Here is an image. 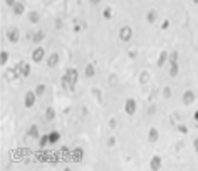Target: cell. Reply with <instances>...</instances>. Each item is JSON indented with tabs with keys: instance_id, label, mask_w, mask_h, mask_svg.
Instances as JSON below:
<instances>
[{
	"instance_id": "obj_1",
	"label": "cell",
	"mask_w": 198,
	"mask_h": 171,
	"mask_svg": "<svg viewBox=\"0 0 198 171\" xmlns=\"http://www.w3.org/2000/svg\"><path fill=\"white\" fill-rule=\"evenodd\" d=\"M119 37H121V40H124V42L131 40V37H133V29L129 27V25H123L121 30H119Z\"/></svg>"
},
{
	"instance_id": "obj_2",
	"label": "cell",
	"mask_w": 198,
	"mask_h": 171,
	"mask_svg": "<svg viewBox=\"0 0 198 171\" xmlns=\"http://www.w3.org/2000/svg\"><path fill=\"white\" fill-rule=\"evenodd\" d=\"M19 37H20V32H19V29H8L7 30V39H8V42H12V44H15L19 42Z\"/></svg>"
},
{
	"instance_id": "obj_3",
	"label": "cell",
	"mask_w": 198,
	"mask_h": 171,
	"mask_svg": "<svg viewBox=\"0 0 198 171\" xmlns=\"http://www.w3.org/2000/svg\"><path fill=\"white\" fill-rule=\"evenodd\" d=\"M45 57V51L42 47H37V49H34V52H32V61L34 62H42V59Z\"/></svg>"
},
{
	"instance_id": "obj_4",
	"label": "cell",
	"mask_w": 198,
	"mask_h": 171,
	"mask_svg": "<svg viewBox=\"0 0 198 171\" xmlns=\"http://www.w3.org/2000/svg\"><path fill=\"white\" fill-rule=\"evenodd\" d=\"M35 91H29L27 94H25V99H24V104H25V107H32L34 104H35Z\"/></svg>"
},
{
	"instance_id": "obj_5",
	"label": "cell",
	"mask_w": 198,
	"mask_h": 171,
	"mask_svg": "<svg viewBox=\"0 0 198 171\" xmlns=\"http://www.w3.org/2000/svg\"><path fill=\"white\" fill-rule=\"evenodd\" d=\"M66 76L69 77V82H71V91L76 87V82H77V71L76 69H67Z\"/></svg>"
},
{
	"instance_id": "obj_6",
	"label": "cell",
	"mask_w": 198,
	"mask_h": 171,
	"mask_svg": "<svg viewBox=\"0 0 198 171\" xmlns=\"http://www.w3.org/2000/svg\"><path fill=\"white\" fill-rule=\"evenodd\" d=\"M124 109H126V112L129 116H133L134 112H136V101L134 99H128L126 104H124Z\"/></svg>"
},
{
	"instance_id": "obj_7",
	"label": "cell",
	"mask_w": 198,
	"mask_h": 171,
	"mask_svg": "<svg viewBox=\"0 0 198 171\" xmlns=\"http://www.w3.org/2000/svg\"><path fill=\"white\" fill-rule=\"evenodd\" d=\"M193 101H195V92L190 89L185 91V94H183V104L190 106V104H193Z\"/></svg>"
},
{
	"instance_id": "obj_8",
	"label": "cell",
	"mask_w": 198,
	"mask_h": 171,
	"mask_svg": "<svg viewBox=\"0 0 198 171\" xmlns=\"http://www.w3.org/2000/svg\"><path fill=\"white\" fill-rule=\"evenodd\" d=\"M149 168H151L153 171H158V169L161 168V158H160V156H153L151 163H149Z\"/></svg>"
},
{
	"instance_id": "obj_9",
	"label": "cell",
	"mask_w": 198,
	"mask_h": 171,
	"mask_svg": "<svg viewBox=\"0 0 198 171\" xmlns=\"http://www.w3.org/2000/svg\"><path fill=\"white\" fill-rule=\"evenodd\" d=\"M57 62H59V56L54 52V54H51V57L47 59V66L49 67H56L57 66Z\"/></svg>"
},
{
	"instance_id": "obj_10",
	"label": "cell",
	"mask_w": 198,
	"mask_h": 171,
	"mask_svg": "<svg viewBox=\"0 0 198 171\" xmlns=\"http://www.w3.org/2000/svg\"><path fill=\"white\" fill-rule=\"evenodd\" d=\"M166 61H168V52L166 51H163L161 54H160V57H158V67H163V66H165L166 64Z\"/></svg>"
},
{
	"instance_id": "obj_11",
	"label": "cell",
	"mask_w": 198,
	"mask_h": 171,
	"mask_svg": "<svg viewBox=\"0 0 198 171\" xmlns=\"http://www.w3.org/2000/svg\"><path fill=\"white\" fill-rule=\"evenodd\" d=\"M27 134L30 136V138H39V128H37L35 124L29 126V131H27Z\"/></svg>"
},
{
	"instance_id": "obj_12",
	"label": "cell",
	"mask_w": 198,
	"mask_h": 171,
	"mask_svg": "<svg viewBox=\"0 0 198 171\" xmlns=\"http://www.w3.org/2000/svg\"><path fill=\"white\" fill-rule=\"evenodd\" d=\"M158 136H160V134H158V129L156 128H151V129H149V134H148L149 143H154V141L158 139Z\"/></svg>"
},
{
	"instance_id": "obj_13",
	"label": "cell",
	"mask_w": 198,
	"mask_h": 171,
	"mask_svg": "<svg viewBox=\"0 0 198 171\" xmlns=\"http://www.w3.org/2000/svg\"><path fill=\"white\" fill-rule=\"evenodd\" d=\"M13 13H15V15H22V13H24V3L22 2H15V3H13Z\"/></svg>"
},
{
	"instance_id": "obj_14",
	"label": "cell",
	"mask_w": 198,
	"mask_h": 171,
	"mask_svg": "<svg viewBox=\"0 0 198 171\" xmlns=\"http://www.w3.org/2000/svg\"><path fill=\"white\" fill-rule=\"evenodd\" d=\"M178 71H180V69H178V62H171V64H170V76L171 77H176L178 76Z\"/></svg>"
},
{
	"instance_id": "obj_15",
	"label": "cell",
	"mask_w": 198,
	"mask_h": 171,
	"mask_svg": "<svg viewBox=\"0 0 198 171\" xmlns=\"http://www.w3.org/2000/svg\"><path fill=\"white\" fill-rule=\"evenodd\" d=\"M39 19H40V15H39V12H35V10L29 12V20H30L32 24H37V22H39Z\"/></svg>"
},
{
	"instance_id": "obj_16",
	"label": "cell",
	"mask_w": 198,
	"mask_h": 171,
	"mask_svg": "<svg viewBox=\"0 0 198 171\" xmlns=\"http://www.w3.org/2000/svg\"><path fill=\"white\" fill-rule=\"evenodd\" d=\"M59 138H61V134L57 133V131H52V133L49 134V141H51V144H56L57 141H59Z\"/></svg>"
},
{
	"instance_id": "obj_17",
	"label": "cell",
	"mask_w": 198,
	"mask_h": 171,
	"mask_svg": "<svg viewBox=\"0 0 198 171\" xmlns=\"http://www.w3.org/2000/svg\"><path fill=\"white\" fill-rule=\"evenodd\" d=\"M94 74H96L94 66L93 64H88V66H86V77H94Z\"/></svg>"
},
{
	"instance_id": "obj_18",
	"label": "cell",
	"mask_w": 198,
	"mask_h": 171,
	"mask_svg": "<svg viewBox=\"0 0 198 171\" xmlns=\"http://www.w3.org/2000/svg\"><path fill=\"white\" fill-rule=\"evenodd\" d=\"M56 118V111L52 109V107H47V111H45V119L47 121H52Z\"/></svg>"
},
{
	"instance_id": "obj_19",
	"label": "cell",
	"mask_w": 198,
	"mask_h": 171,
	"mask_svg": "<svg viewBox=\"0 0 198 171\" xmlns=\"http://www.w3.org/2000/svg\"><path fill=\"white\" fill-rule=\"evenodd\" d=\"M42 39H44V32H42V30H39V32H35V34H34V35H32V40L34 42H42Z\"/></svg>"
},
{
	"instance_id": "obj_20",
	"label": "cell",
	"mask_w": 198,
	"mask_h": 171,
	"mask_svg": "<svg viewBox=\"0 0 198 171\" xmlns=\"http://www.w3.org/2000/svg\"><path fill=\"white\" fill-rule=\"evenodd\" d=\"M62 87H64L66 91H71V82H69V77H67L66 74L62 76Z\"/></svg>"
},
{
	"instance_id": "obj_21",
	"label": "cell",
	"mask_w": 198,
	"mask_h": 171,
	"mask_svg": "<svg viewBox=\"0 0 198 171\" xmlns=\"http://www.w3.org/2000/svg\"><path fill=\"white\" fill-rule=\"evenodd\" d=\"M29 74H30V66L24 62V64H22V77H27Z\"/></svg>"
},
{
	"instance_id": "obj_22",
	"label": "cell",
	"mask_w": 198,
	"mask_h": 171,
	"mask_svg": "<svg viewBox=\"0 0 198 171\" xmlns=\"http://www.w3.org/2000/svg\"><path fill=\"white\" fill-rule=\"evenodd\" d=\"M7 61H8V54H7L5 51H2V54H0V64L5 66V64H7Z\"/></svg>"
},
{
	"instance_id": "obj_23",
	"label": "cell",
	"mask_w": 198,
	"mask_h": 171,
	"mask_svg": "<svg viewBox=\"0 0 198 171\" xmlns=\"http://www.w3.org/2000/svg\"><path fill=\"white\" fill-rule=\"evenodd\" d=\"M146 19H148V22H149V24H153V22H154V19H156V12H154V10H149V12H148V15H146Z\"/></svg>"
},
{
	"instance_id": "obj_24",
	"label": "cell",
	"mask_w": 198,
	"mask_h": 171,
	"mask_svg": "<svg viewBox=\"0 0 198 171\" xmlns=\"http://www.w3.org/2000/svg\"><path fill=\"white\" fill-rule=\"evenodd\" d=\"M44 92H45V86H44V84H39V86L35 87V94H37V96H42Z\"/></svg>"
},
{
	"instance_id": "obj_25",
	"label": "cell",
	"mask_w": 198,
	"mask_h": 171,
	"mask_svg": "<svg viewBox=\"0 0 198 171\" xmlns=\"http://www.w3.org/2000/svg\"><path fill=\"white\" fill-rule=\"evenodd\" d=\"M168 59H170V61H168L170 64H171V62H178V52H176V51H175V52H171L170 56H168Z\"/></svg>"
},
{
	"instance_id": "obj_26",
	"label": "cell",
	"mask_w": 198,
	"mask_h": 171,
	"mask_svg": "<svg viewBox=\"0 0 198 171\" xmlns=\"http://www.w3.org/2000/svg\"><path fill=\"white\" fill-rule=\"evenodd\" d=\"M139 81H141V84H146V82L149 81V74H148L146 71L141 72V79H139Z\"/></svg>"
},
{
	"instance_id": "obj_27",
	"label": "cell",
	"mask_w": 198,
	"mask_h": 171,
	"mask_svg": "<svg viewBox=\"0 0 198 171\" xmlns=\"http://www.w3.org/2000/svg\"><path fill=\"white\" fill-rule=\"evenodd\" d=\"M47 144H51V141H49V136L44 134V136L40 138V146H47Z\"/></svg>"
},
{
	"instance_id": "obj_28",
	"label": "cell",
	"mask_w": 198,
	"mask_h": 171,
	"mask_svg": "<svg viewBox=\"0 0 198 171\" xmlns=\"http://www.w3.org/2000/svg\"><path fill=\"white\" fill-rule=\"evenodd\" d=\"M163 96H165V97H170L171 96V89H170V87H165V89H163Z\"/></svg>"
},
{
	"instance_id": "obj_29",
	"label": "cell",
	"mask_w": 198,
	"mask_h": 171,
	"mask_svg": "<svg viewBox=\"0 0 198 171\" xmlns=\"http://www.w3.org/2000/svg\"><path fill=\"white\" fill-rule=\"evenodd\" d=\"M104 17H106V19L111 17V10H109V8H106V10H104Z\"/></svg>"
},
{
	"instance_id": "obj_30",
	"label": "cell",
	"mask_w": 198,
	"mask_h": 171,
	"mask_svg": "<svg viewBox=\"0 0 198 171\" xmlns=\"http://www.w3.org/2000/svg\"><path fill=\"white\" fill-rule=\"evenodd\" d=\"M178 131H180V133H186V128L185 126H178Z\"/></svg>"
},
{
	"instance_id": "obj_31",
	"label": "cell",
	"mask_w": 198,
	"mask_h": 171,
	"mask_svg": "<svg viewBox=\"0 0 198 171\" xmlns=\"http://www.w3.org/2000/svg\"><path fill=\"white\" fill-rule=\"evenodd\" d=\"M5 3H7V5H10V7H13V3H15V0H5Z\"/></svg>"
},
{
	"instance_id": "obj_32",
	"label": "cell",
	"mask_w": 198,
	"mask_h": 171,
	"mask_svg": "<svg viewBox=\"0 0 198 171\" xmlns=\"http://www.w3.org/2000/svg\"><path fill=\"white\" fill-rule=\"evenodd\" d=\"M148 114H154V106H151V107H148Z\"/></svg>"
},
{
	"instance_id": "obj_33",
	"label": "cell",
	"mask_w": 198,
	"mask_h": 171,
	"mask_svg": "<svg viewBox=\"0 0 198 171\" xmlns=\"http://www.w3.org/2000/svg\"><path fill=\"white\" fill-rule=\"evenodd\" d=\"M193 144H195V151H196V153H198V138H196L195 141H193Z\"/></svg>"
},
{
	"instance_id": "obj_34",
	"label": "cell",
	"mask_w": 198,
	"mask_h": 171,
	"mask_svg": "<svg viewBox=\"0 0 198 171\" xmlns=\"http://www.w3.org/2000/svg\"><path fill=\"white\" fill-rule=\"evenodd\" d=\"M108 144H109V146H113V144H114V138H109V141H108Z\"/></svg>"
},
{
	"instance_id": "obj_35",
	"label": "cell",
	"mask_w": 198,
	"mask_h": 171,
	"mask_svg": "<svg viewBox=\"0 0 198 171\" xmlns=\"http://www.w3.org/2000/svg\"><path fill=\"white\" fill-rule=\"evenodd\" d=\"M101 0H91V3H99Z\"/></svg>"
},
{
	"instance_id": "obj_36",
	"label": "cell",
	"mask_w": 198,
	"mask_h": 171,
	"mask_svg": "<svg viewBox=\"0 0 198 171\" xmlns=\"http://www.w3.org/2000/svg\"><path fill=\"white\" fill-rule=\"evenodd\" d=\"M195 121H198V111L195 112Z\"/></svg>"
},
{
	"instance_id": "obj_37",
	"label": "cell",
	"mask_w": 198,
	"mask_h": 171,
	"mask_svg": "<svg viewBox=\"0 0 198 171\" xmlns=\"http://www.w3.org/2000/svg\"><path fill=\"white\" fill-rule=\"evenodd\" d=\"M193 2H195V3H198V0H193Z\"/></svg>"
}]
</instances>
